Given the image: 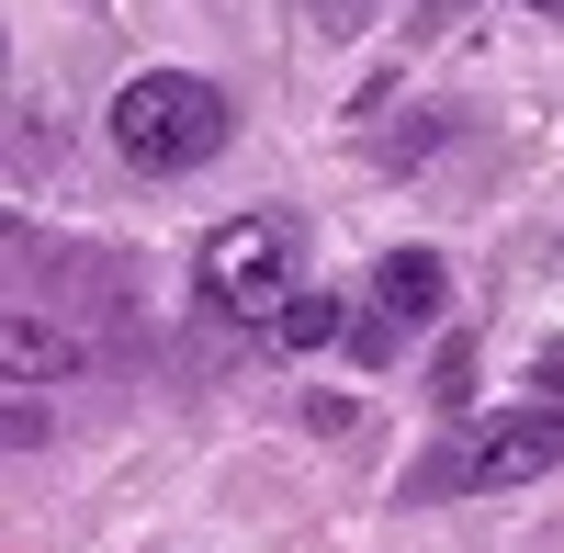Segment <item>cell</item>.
I'll return each mask as SVG.
<instances>
[{"label": "cell", "instance_id": "obj_1", "mask_svg": "<svg viewBox=\"0 0 564 553\" xmlns=\"http://www.w3.org/2000/svg\"><path fill=\"white\" fill-rule=\"evenodd\" d=\"M113 148H124V170H148V181H170V170H204L226 135H238V102L204 79V68H135L124 90H113Z\"/></svg>", "mask_w": 564, "mask_h": 553}, {"label": "cell", "instance_id": "obj_2", "mask_svg": "<svg viewBox=\"0 0 564 553\" xmlns=\"http://www.w3.org/2000/svg\"><path fill=\"white\" fill-rule=\"evenodd\" d=\"M553 464H564V395L508 406V419H475L452 452H430L406 486H417V497H508V486H531V475H553Z\"/></svg>", "mask_w": 564, "mask_h": 553}, {"label": "cell", "instance_id": "obj_3", "mask_svg": "<svg viewBox=\"0 0 564 553\" xmlns=\"http://www.w3.org/2000/svg\"><path fill=\"white\" fill-rule=\"evenodd\" d=\"M294 260H305V226L294 215H226L215 238H204V294L226 316H260V328H271V316L305 294Z\"/></svg>", "mask_w": 564, "mask_h": 553}, {"label": "cell", "instance_id": "obj_4", "mask_svg": "<svg viewBox=\"0 0 564 553\" xmlns=\"http://www.w3.org/2000/svg\"><path fill=\"white\" fill-rule=\"evenodd\" d=\"M441 305H452V271L441 249H395V260H372V316L406 339V328H441Z\"/></svg>", "mask_w": 564, "mask_h": 553}, {"label": "cell", "instance_id": "obj_5", "mask_svg": "<svg viewBox=\"0 0 564 553\" xmlns=\"http://www.w3.org/2000/svg\"><path fill=\"white\" fill-rule=\"evenodd\" d=\"M361 316H350V294H294L271 316V350H327V339H350Z\"/></svg>", "mask_w": 564, "mask_h": 553}, {"label": "cell", "instance_id": "obj_6", "mask_svg": "<svg viewBox=\"0 0 564 553\" xmlns=\"http://www.w3.org/2000/svg\"><path fill=\"white\" fill-rule=\"evenodd\" d=\"M430 406H452V419L475 406V350H463V339H452V350L430 361Z\"/></svg>", "mask_w": 564, "mask_h": 553}, {"label": "cell", "instance_id": "obj_7", "mask_svg": "<svg viewBox=\"0 0 564 553\" xmlns=\"http://www.w3.org/2000/svg\"><path fill=\"white\" fill-rule=\"evenodd\" d=\"M531 12H564V0H531Z\"/></svg>", "mask_w": 564, "mask_h": 553}]
</instances>
